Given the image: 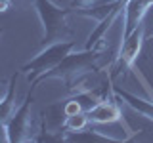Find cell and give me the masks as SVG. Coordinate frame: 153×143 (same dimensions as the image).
I'll return each instance as SVG.
<instances>
[{
	"mask_svg": "<svg viewBox=\"0 0 153 143\" xmlns=\"http://www.w3.org/2000/svg\"><path fill=\"white\" fill-rule=\"evenodd\" d=\"M103 57V52L100 50V48H90V50H80V52H71L69 55L65 57L63 61H61L59 65H56L52 71H48V73L40 74L38 78H35L31 82L33 88H36L38 82H42V80H63V82H71L73 78L80 74H86V73H98L100 71V59Z\"/></svg>",
	"mask_w": 153,
	"mask_h": 143,
	"instance_id": "cell-1",
	"label": "cell"
},
{
	"mask_svg": "<svg viewBox=\"0 0 153 143\" xmlns=\"http://www.w3.org/2000/svg\"><path fill=\"white\" fill-rule=\"evenodd\" d=\"M36 10V15L42 23L44 35H42V46L54 44L59 40H67L73 36L69 23H67V15L69 10L56 6L52 0H33Z\"/></svg>",
	"mask_w": 153,
	"mask_h": 143,
	"instance_id": "cell-2",
	"label": "cell"
},
{
	"mask_svg": "<svg viewBox=\"0 0 153 143\" xmlns=\"http://www.w3.org/2000/svg\"><path fill=\"white\" fill-rule=\"evenodd\" d=\"M75 50H76V40H59V42H54V44L42 46V50L33 59H29L19 71L27 74L29 82H33L40 74H44L48 71H52L56 65H59Z\"/></svg>",
	"mask_w": 153,
	"mask_h": 143,
	"instance_id": "cell-3",
	"label": "cell"
},
{
	"mask_svg": "<svg viewBox=\"0 0 153 143\" xmlns=\"http://www.w3.org/2000/svg\"><path fill=\"white\" fill-rule=\"evenodd\" d=\"M143 36H146V27H143V23H142V25H138L134 29V32L130 36H126L123 40L121 50L115 55L113 63L109 67V73H107V76L111 80L124 74L126 71H130V67L136 63L138 55H140V52H142V46H143Z\"/></svg>",
	"mask_w": 153,
	"mask_h": 143,
	"instance_id": "cell-4",
	"label": "cell"
},
{
	"mask_svg": "<svg viewBox=\"0 0 153 143\" xmlns=\"http://www.w3.org/2000/svg\"><path fill=\"white\" fill-rule=\"evenodd\" d=\"M35 101V88L31 86L25 101L17 107V111L12 114V118L8 120V136L10 143H25L31 141V105Z\"/></svg>",
	"mask_w": 153,
	"mask_h": 143,
	"instance_id": "cell-5",
	"label": "cell"
},
{
	"mask_svg": "<svg viewBox=\"0 0 153 143\" xmlns=\"http://www.w3.org/2000/svg\"><path fill=\"white\" fill-rule=\"evenodd\" d=\"M153 6V0H124L123 4V40L130 36L134 29L142 25L143 15Z\"/></svg>",
	"mask_w": 153,
	"mask_h": 143,
	"instance_id": "cell-6",
	"label": "cell"
},
{
	"mask_svg": "<svg viewBox=\"0 0 153 143\" xmlns=\"http://www.w3.org/2000/svg\"><path fill=\"white\" fill-rule=\"evenodd\" d=\"M86 114H88L90 124H115L123 120V113L119 103L107 101V99H100L94 107H90L86 111Z\"/></svg>",
	"mask_w": 153,
	"mask_h": 143,
	"instance_id": "cell-7",
	"label": "cell"
},
{
	"mask_svg": "<svg viewBox=\"0 0 153 143\" xmlns=\"http://www.w3.org/2000/svg\"><path fill=\"white\" fill-rule=\"evenodd\" d=\"M111 92L117 95V97H121L132 111H136L138 114H142L143 118H147V120L153 122V101L142 99V97H138L136 94H130L128 90L121 88V86H115V84L111 86Z\"/></svg>",
	"mask_w": 153,
	"mask_h": 143,
	"instance_id": "cell-8",
	"label": "cell"
},
{
	"mask_svg": "<svg viewBox=\"0 0 153 143\" xmlns=\"http://www.w3.org/2000/svg\"><path fill=\"white\" fill-rule=\"evenodd\" d=\"M21 74V71H16L10 78V84H8V92L0 99V122H6L12 118V114L16 113V86H17V78Z\"/></svg>",
	"mask_w": 153,
	"mask_h": 143,
	"instance_id": "cell-9",
	"label": "cell"
},
{
	"mask_svg": "<svg viewBox=\"0 0 153 143\" xmlns=\"http://www.w3.org/2000/svg\"><path fill=\"white\" fill-rule=\"evenodd\" d=\"M90 126V120H88V114L86 111H80V113H75V114H69L65 118V126L63 130L65 132H80L84 128Z\"/></svg>",
	"mask_w": 153,
	"mask_h": 143,
	"instance_id": "cell-10",
	"label": "cell"
},
{
	"mask_svg": "<svg viewBox=\"0 0 153 143\" xmlns=\"http://www.w3.org/2000/svg\"><path fill=\"white\" fill-rule=\"evenodd\" d=\"M113 0H71V8H76V12H82V10H90L96 8L98 4H109Z\"/></svg>",
	"mask_w": 153,
	"mask_h": 143,
	"instance_id": "cell-11",
	"label": "cell"
},
{
	"mask_svg": "<svg viewBox=\"0 0 153 143\" xmlns=\"http://www.w3.org/2000/svg\"><path fill=\"white\" fill-rule=\"evenodd\" d=\"M0 143H10V136H8V126H6V122H0Z\"/></svg>",
	"mask_w": 153,
	"mask_h": 143,
	"instance_id": "cell-12",
	"label": "cell"
},
{
	"mask_svg": "<svg viewBox=\"0 0 153 143\" xmlns=\"http://www.w3.org/2000/svg\"><path fill=\"white\" fill-rule=\"evenodd\" d=\"M10 8H12V0H0V13L8 12Z\"/></svg>",
	"mask_w": 153,
	"mask_h": 143,
	"instance_id": "cell-13",
	"label": "cell"
},
{
	"mask_svg": "<svg viewBox=\"0 0 153 143\" xmlns=\"http://www.w3.org/2000/svg\"><path fill=\"white\" fill-rule=\"evenodd\" d=\"M2 32H4V27H0V36H2Z\"/></svg>",
	"mask_w": 153,
	"mask_h": 143,
	"instance_id": "cell-14",
	"label": "cell"
}]
</instances>
